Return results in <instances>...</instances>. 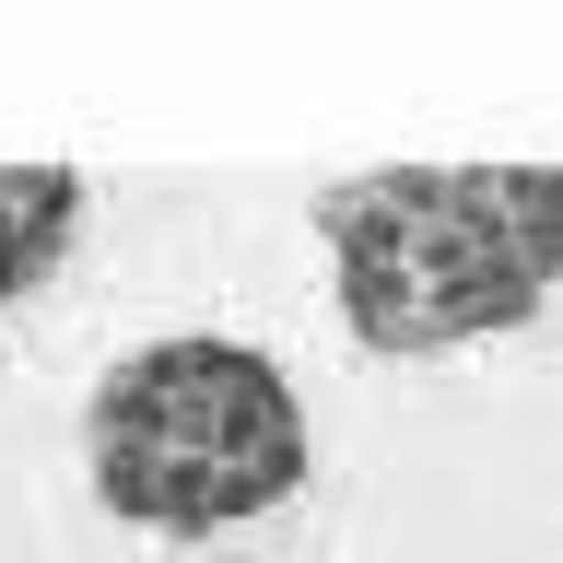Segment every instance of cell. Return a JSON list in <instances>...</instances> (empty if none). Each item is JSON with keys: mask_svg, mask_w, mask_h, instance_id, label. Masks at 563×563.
<instances>
[{"mask_svg": "<svg viewBox=\"0 0 563 563\" xmlns=\"http://www.w3.org/2000/svg\"><path fill=\"white\" fill-rule=\"evenodd\" d=\"M82 470L106 517L153 540H223L306 493V399L258 341L176 329L106 364L82 411Z\"/></svg>", "mask_w": 563, "mask_h": 563, "instance_id": "7a4b0ae2", "label": "cell"}, {"mask_svg": "<svg viewBox=\"0 0 563 563\" xmlns=\"http://www.w3.org/2000/svg\"><path fill=\"white\" fill-rule=\"evenodd\" d=\"M82 235V176L70 165H0V306H24L35 282Z\"/></svg>", "mask_w": 563, "mask_h": 563, "instance_id": "3957f363", "label": "cell"}, {"mask_svg": "<svg viewBox=\"0 0 563 563\" xmlns=\"http://www.w3.org/2000/svg\"><path fill=\"white\" fill-rule=\"evenodd\" d=\"M352 341L387 364L505 341L563 294V165H376L317 188Z\"/></svg>", "mask_w": 563, "mask_h": 563, "instance_id": "6da1fadb", "label": "cell"}]
</instances>
